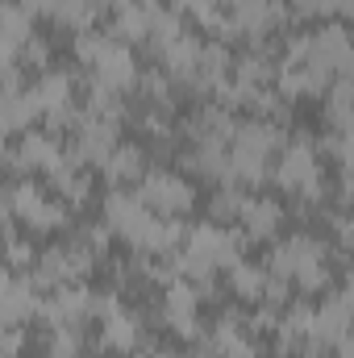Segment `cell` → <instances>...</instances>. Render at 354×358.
Instances as JSON below:
<instances>
[{
    "mask_svg": "<svg viewBox=\"0 0 354 358\" xmlns=\"http://www.w3.org/2000/svg\"><path fill=\"white\" fill-rule=\"evenodd\" d=\"M183 38V25H179V13L176 8H155V21H150V42L159 50H167L171 42Z\"/></svg>",
    "mask_w": 354,
    "mask_h": 358,
    "instance_id": "20",
    "label": "cell"
},
{
    "mask_svg": "<svg viewBox=\"0 0 354 358\" xmlns=\"http://www.w3.org/2000/svg\"><path fill=\"white\" fill-rule=\"evenodd\" d=\"M275 183L283 187V192H292L296 200H321V167H317V155H313V142L309 138H296L288 150H283V159H279V167H275Z\"/></svg>",
    "mask_w": 354,
    "mask_h": 358,
    "instance_id": "2",
    "label": "cell"
},
{
    "mask_svg": "<svg viewBox=\"0 0 354 358\" xmlns=\"http://www.w3.org/2000/svg\"><path fill=\"white\" fill-rule=\"evenodd\" d=\"M4 208H8V217H21V221H25L29 229H38V234L59 229V225L67 221V208H63L59 200H46L29 179L8 183V192H4Z\"/></svg>",
    "mask_w": 354,
    "mask_h": 358,
    "instance_id": "3",
    "label": "cell"
},
{
    "mask_svg": "<svg viewBox=\"0 0 354 358\" xmlns=\"http://www.w3.org/2000/svg\"><path fill=\"white\" fill-rule=\"evenodd\" d=\"M21 55H25V63H29V67H42V63H46V42H42V38H29Z\"/></svg>",
    "mask_w": 354,
    "mask_h": 358,
    "instance_id": "24",
    "label": "cell"
},
{
    "mask_svg": "<svg viewBox=\"0 0 354 358\" xmlns=\"http://www.w3.org/2000/svg\"><path fill=\"white\" fill-rule=\"evenodd\" d=\"M342 200H354V167H346L342 176Z\"/></svg>",
    "mask_w": 354,
    "mask_h": 358,
    "instance_id": "29",
    "label": "cell"
},
{
    "mask_svg": "<svg viewBox=\"0 0 354 358\" xmlns=\"http://www.w3.org/2000/svg\"><path fill=\"white\" fill-rule=\"evenodd\" d=\"M334 229L342 246H354V217H334Z\"/></svg>",
    "mask_w": 354,
    "mask_h": 358,
    "instance_id": "26",
    "label": "cell"
},
{
    "mask_svg": "<svg viewBox=\"0 0 354 358\" xmlns=\"http://www.w3.org/2000/svg\"><path fill=\"white\" fill-rule=\"evenodd\" d=\"M138 196H142L155 213H163V217H179V213H187V208L196 204L187 179L171 176V171H150V176L142 179V192H138Z\"/></svg>",
    "mask_w": 354,
    "mask_h": 358,
    "instance_id": "5",
    "label": "cell"
},
{
    "mask_svg": "<svg viewBox=\"0 0 354 358\" xmlns=\"http://www.w3.org/2000/svg\"><path fill=\"white\" fill-rule=\"evenodd\" d=\"M179 242H183V225H179L176 217H155V221L142 229V238H138L134 246H138L142 255H159V259H167Z\"/></svg>",
    "mask_w": 354,
    "mask_h": 358,
    "instance_id": "12",
    "label": "cell"
},
{
    "mask_svg": "<svg viewBox=\"0 0 354 358\" xmlns=\"http://www.w3.org/2000/svg\"><path fill=\"white\" fill-rule=\"evenodd\" d=\"M34 92H38V100H42V113L50 117V113H59V108L71 104V76H67V71H46V76L34 84Z\"/></svg>",
    "mask_w": 354,
    "mask_h": 358,
    "instance_id": "18",
    "label": "cell"
},
{
    "mask_svg": "<svg viewBox=\"0 0 354 358\" xmlns=\"http://www.w3.org/2000/svg\"><path fill=\"white\" fill-rule=\"evenodd\" d=\"M142 171H146V155H142V146H117V150L108 155V163H104L108 183H129V179H138Z\"/></svg>",
    "mask_w": 354,
    "mask_h": 358,
    "instance_id": "17",
    "label": "cell"
},
{
    "mask_svg": "<svg viewBox=\"0 0 354 358\" xmlns=\"http://www.w3.org/2000/svg\"><path fill=\"white\" fill-rule=\"evenodd\" d=\"M92 76H96V84H104V88L129 92L134 84H138V71H134V55H129V46H113V50L92 67Z\"/></svg>",
    "mask_w": 354,
    "mask_h": 358,
    "instance_id": "10",
    "label": "cell"
},
{
    "mask_svg": "<svg viewBox=\"0 0 354 358\" xmlns=\"http://www.w3.org/2000/svg\"><path fill=\"white\" fill-rule=\"evenodd\" d=\"M267 279H271V275H267L263 267H250V263L229 267V287H234V296H242V300H263Z\"/></svg>",
    "mask_w": 354,
    "mask_h": 358,
    "instance_id": "19",
    "label": "cell"
},
{
    "mask_svg": "<svg viewBox=\"0 0 354 358\" xmlns=\"http://www.w3.org/2000/svg\"><path fill=\"white\" fill-rule=\"evenodd\" d=\"M63 163V146L55 142V134H34L25 129L21 142L8 150V167L13 171H55Z\"/></svg>",
    "mask_w": 354,
    "mask_h": 358,
    "instance_id": "7",
    "label": "cell"
},
{
    "mask_svg": "<svg viewBox=\"0 0 354 358\" xmlns=\"http://www.w3.org/2000/svg\"><path fill=\"white\" fill-rule=\"evenodd\" d=\"M271 275H279V279H296L304 292L325 287L330 267H325V250H321V242L300 238V234L288 238V242H279V246L271 250Z\"/></svg>",
    "mask_w": 354,
    "mask_h": 358,
    "instance_id": "1",
    "label": "cell"
},
{
    "mask_svg": "<svg viewBox=\"0 0 354 358\" xmlns=\"http://www.w3.org/2000/svg\"><path fill=\"white\" fill-rule=\"evenodd\" d=\"M354 17V0H325V17Z\"/></svg>",
    "mask_w": 354,
    "mask_h": 358,
    "instance_id": "27",
    "label": "cell"
},
{
    "mask_svg": "<svg viewBox=\"0 0 354 358\" xmlns=\"http://www.w3.org/2000/svg\"><path fill=\"white\" fill-rule=\"evenodd\" d=\"M146 208H150V204H146L142 196H134V192H113V196L104 200V225H108L117 238L138 242L142 229L155 221V213H146Z\"/></svg>",
    "mask_w": 354,
    "mask_h": 358,
    "instance_id": "6",
    "label": "cell"
},
{
    "mask_svg": "<svg viewBox=\"0 0 354 358\" xmlns=\"http://www.w3.org/2000/svg\"><path fill=\"white\" fill-rule=\"evenodd\" d=\"M80 134H76V159L80 163H108V155L117 150V121H104V117H92L84 113L80 117V125H76Z\"/></svg>",
    "mask_w": 354,
    "mask_h": 358,
    "instance_id": "8",
    "label": "cell"
},
{
    "mask_svg": "<svg viewBox=\"0 0 354 358\" xmlns=\"http://www.w3.org/2000/svg\"><path fill=\"white\" fill-rule=\"evenodd\" d=\"M351 321L354 313L346 308V300L338 296V300H330L325 308H317V317H313V342H321V346H338L346 334H351Z\"/></svg>",
    "mask_w": 354,
    "mask_h": 358,
    "instance_id": "11",
    "label": "cell"
},
{
    "mask_svg": "<svg viewBox=\"0 0 354 358\" xmlns=\"http://www.w3.org/2000/svg\"><path fill=\"white\" fill-rule=\"evenodd\" d=\"M279 204L275 200H250L246 204V213H242V229H246V238H255V242H263L271 238L275 229H279Z\"/></svg>",
    "mask_w": 354,
    "mask_h": 358,
    "instance_id": "16",
    "label": "cell"
},
{
    "mask_svg": "<svg viewBox=\"0 0 354 358\" xmlns=\"http://www.w3.org/2000/svg\"><path fill=\"white\" fill-rule=\"evenodd\" d=\"M46 358H80V329L76 325H55Z\"/></svg>",
    "mask_w": 354,
    "mask_h": 358,
    "instance_id": "23",
    "label": "cell"
},
{
    "mask_svg": "<svg viewBox=\"0 0 354 358\" xmlns=\"http://www.w3.org/2000/svg\"><path fill=\"white\" fill-rule=\"evenodd\" d=\"M34 287H38L34 275L13 271V279H8V287H4V325H21V321H29V317L42 313V300H38Z\"/></svg>",
    "mask_w": 354,
    "mask_h": 358,
    "instance_id": "9",
    "label": "cell"
},
{
    "mask_svg": "<svg viewBox=\"0 0 354 358\" xmlns=\"http://www.w3.org/2000/svg\"><path fill=\"white\" fill-rule=\"evenodd\" d=\"M300 17H325V0H288Z\"/></svg>",
    "mask_w": 354,
    "mask_h": 358,
    "instance_id": "25",
    "label": "cell"
},
{
    "mask_svg": "<svg viewBox=\"0 0 354 358\" xmlns=\"http://www.w3.org/2000/svg\"><path fill=\"white\" fill-rule=\"evenodd\" d=\"M29 38H34V13L25 4H8L4 8V63H17Z\"/></svg>",
    "mask_w": 354,
    "mask_h": 358,
    "instance_id": "14",
    "label": "cell"
},
{
    "mask_svg": "<svg viewBox=\"0 0 354 358\" xmlns=\"http://www.w3.org/2000/svg\"><path fill=\"white\" fill-rule=\"evenodd\" d=\"M21 4H25L29 13H55V8H59V0H21Z\"/></svg>",
    "mask_w": 354,
    "mask_h": 358,
    "instance_id": "28",
    "label": "cell"
},
{
    "mask_svg": "<svg viewBox=\"0 0 354 358\" xmlns=\"http://www.w3.org/2000/svg\"><path fill=\"white\" fill-rule=\"evenodd\" d=\"M187 255H196L204 267H238L242 263V242H238V234H229V229H217V225H196L192 234H187V246H183Z\"/></svg>",
    "mask_w": 354,
    "mask_h": 358,
    "instance_id": "4",
    "label": "cell"
},
{
    "mask_svg": "<svg viewBox=\"0 0 354 358\" xmlns=\"http://www.w3.org/2000/svg\"><path fill=\"white\" fill-rule=\"evenodd\" d=\"M38 117H42V100H38L34 88L4 92V125H8V134H25Z\"/></svg>",
    "mask_w": 354,
    "mask_h": 358,
    "instance_id": "13",
    "label": "cell"
},
{
    "mask_svg": "<svg viewBox=\"0 0 354 358\" xmlns=\"http://www.w3.org/2000/svg\"><path fill=\"white\" fill-rule=\"evenodd\" d=\"M113 46H117L113 38H104V34H92V29H84V34H80V42H76V59H80L84 67H96V63H100V59H104V55H108Z\"/></svg>",
    "mask_w": 354,
    "mask_h": 358,
    "instance_id": "22",
    "label": "cell"
},
{
    "mask_svg": "<svg viewBox=\"0 0 354 358\" xmlns=\"http://www.w3.org/2000/svg\"><path fill=\"white\" fill-rule=\"evenodd\" d=\"M246 196H242V187L238 183H225L221 192H217V200H213V217L217 221H242V213H246Z\"/></svg>",
    "mask_w": 354,
    "mask_h": 358,
    "instance_id": "21",
    "label": "cell"
},
{
    "mask_svg": "<svg viewBox=\"0 0 354 358\" xmlns=\"http://www.w3.org/2000/svg\"><path fill=\"white\" fill-rule=\"evenodd\" d=\"M100 338H104V346H113V350H134V346H138V338H142L138 317H134V313H125V308L108 313V317L100 321Z\"/></svg>",
    "mask_w": 354,
    "mask_h": 358,
    "instance_id": "15",
    "label": "cell"
},
{
    "mask_svg": "<svg viewBox=\"0 0 354 358\" xmlns=\"http://www.w3.org/2000/svg\"><path fill=\"white\" fill-rule=\"evenodd\" d=\"M338 358H354V334H346V338L338 342Z\"/></svg>",
    "mask_w": 354,
    "mask_h": 358,
    "instance_id": "30",
    "label": "cell"
}]
</instances>
